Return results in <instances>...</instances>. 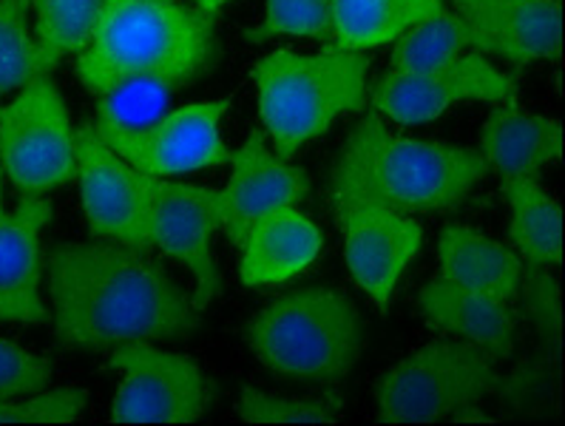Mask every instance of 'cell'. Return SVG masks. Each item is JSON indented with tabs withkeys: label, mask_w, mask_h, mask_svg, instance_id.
Returning <instances> with one entry per match:
<instances>
[{
	"label": "cell",
	"mask_w": 565,
	"mask_h": 426,
	"mask_svg": "<svg viewBox=\"0 0 565 426\" xmlns=\"http://www.w3.org/2000/svg\"><path fill=\"white\" fill-rule=\"evenodd\" d=\"M54 339L66 350H117L180 341L200 310L151 254L103 242H57L46 256Z\"/></svg>",
	"instance_id": "cell-1"
},
{
	"label": "cell",
	"mask_w": 565,
	"mask_h": 426,
	"mask_svg": "<svg viewBox=\"0 0 565 426\" xmlns=\"http://www.w3.org/2000/svg\"><path fill=\"white\" fill-rule=\"evenodd\" d=\"M489 173L480 151L420 142L393 134L366 106L347 134L330 173V200L341 207H386L395 213L455 211Z\"/></svg>",
	"instance_id": "cell-2"
},
{
	"label": "cell",
	"mask_w": 565,
	"mask_h": 426,
	"mask_svg": "<svg viewBox=\"0 0 565 426\" xmlns=\"http://www.w3.org/2000/svg\"><path fill=\"white\" fill-rule=\"evenodd\" d=\"M220 18L171 0H106L92 43L77 57V77L92 94L137 83L191 86L220 63Z\"/></svg>",
	"instance_id": "cell-3"
},
{
	"label": "cell",
	"mask_w": 565,
	"mask_h": 426,
	"mask_svg": "<svg viewBox=\"0 0 565 426\" xmlns=\"http://www.w3.org/2000/svg\"><path fill=\"white\" fill-rule=\"evenodd\" d=\"M259 117L273 151L294 160L310 140L330 131L341 114L364 111L370 100L364 52L321 49L319 54L273 52L253 66Z\"/></svg>",
	"instance_id": "cell-4"
},
{
	"label": "cell",
	"mask_w": 565,
	"mask_h": 426,
	"mask_svg": "<svg viewBox=\"0 0 565 426\" xmlns=\"http://www.w3.org/2000/svg\"><path fill=\"white\" fill-rule=\"evenodd\" d=\"M247 344L273 375L333 384L364 353L359 307L339 290L305 287L279 296L247 324Z\"/></svg>",
	"instance_id": "cell-5"
},
{
	"label": "cell",
	"mask_w": 565,
	"mask_h": 426,
	"mask_svg": "<svg viewBox=\"0 0 565 426\" xmlns=\"http://www.w3.org/2000/svg\"><path fill=\"white\" fill-rule=\"evenodd\" d=\"M505 375L478 347L466 341H435L384 373L375 384L381 424H429L475 409L500 395Z\"/></svg>",
	"instance_id": "cell-6"
},
{
	"label": "cell",
	"mask_w": 565,
	"mask_h": 426,
	"mask_svg": "<svg viewBox=\"0 0 565 426\" xmlns=\"http://www.w3.org/2000/svg\"><path fill=\"white\" fill-rule=\"evenodd\" d=\"M0 166L18 191L34 196L74 180L77 134L49 74L29 83L18 100L0 108Z\"/></svg>",
	"instance_id": "cell-7"
},
{
	"label": "cell",
	"mask_w": 565,
	"mask_h": 426,
	"mask_svg": "<svg viewBox=\"0 0 565 426\" xmlns=\"http://www.w3.org/2000/svg\"><path fill=\"white\" fill-rule=\"evenodd\" d=\"M227 111L231 97L191 103L148 126L120 123L111 114L100 111L94 128L128 166L151 177H177L231 162L233 151H227L220 137V123Z\"/></svg>",
	"instance_id": "cell-8"
},
{
	"label": "cell",
	"mask_w": 565,
	"mask_h": 426,
	"mask_svg": "<svg viewBox=\"0 0 565 426\" xmlns=\"http://www.w3.org/2000/svg\"><path fill=\"white\" fill-rule=\"evenodd\" d=\"M122 384L111 404L117 424H193L211 413L216 384L188 355L157 347L126 344L111 350Z\"/></svg>",
	"instance_id": "cell-9"
},
{
	"label": "cell",
	"mask_w": 565,
	"mask_h": 426,
	"mask_svg": "<svg viewBox=\"0 0 565 426\" xmlns=\"http://www.w3.org/2000/svg\"><path fill=\"white\" fill-rule=\"evenodd\" d=\"M225 193L220 188L166 182L148 173V236L153 251H162L185 265L196 279L193 307L205 310L222 294L220 267L211 254V236L222 227Z\"/></svg>",
	"instance_id": "cell-10"
},
{
	"label": "cell",
	"mask_w": 565,
	"mask_h": 426,
	"mask_svg": "<svg viewBox=\"0 0 565 426\" xmlns=\"http://www.w3.org/2000/svg\"><path fill=\"white\" fill-rule=\"evenodd\" d=\"M92 236L151 254L148 236V173L128 166L88 123L77 131V173Z\"/></svg>",
	"instance_id": "cell-11"
},
{
	"label": "cell",
	"mask_w": 565,
	"mask_h": 426,
	"mask_svg": "<svg viewBox=\"0 0 565 426\" xmlns=\"http://www.w3.org/2000/svg\"><path fill=\"white\" fill-rule=\"evenodd\" d=\"M518 97V77L500 72L480 54H460L433 72H386L366 106L404 126L438 120L446 108L463 100L503 103Z\"/></svg>",
	"instance_id": "cell-12"
},
{
	"label": "cell",
	"mask_w": 565,
	"mask_h": 426,
	"mask_svg": "<svg viewBox=\"0 0 565 426\" xmlns=\"http://www.w3.org/2000/svg\"><path fill=\"white\" fill-rule=\"evenodd\" d=\"M335 220L344 231L350 276L381 313H386L401 274L418 256L424 227L409 213L386 207H341Z\"/></svg>",
	"instance_id": "cell-13"
},
{
	"label": "cell",
	"mask_w": 565,
	"mask_h": 426,
	"mask_svg": "<svg viewBox=\"0 0 565 426\" xmlns=\"http://www.w3.org/2000/svg\"><path fill=\"white\" fill-rule=\"evenodd\" d=\"M231 182L225 193L222 231L231 245L242 251L253 227L270 213L290 207L310 193V173L290 166L279 153L267 148V134L262 128L250 131L245 146L231 153Z\"/></svg>",
	"instance_id": "cell-14"
},
{
	"label": "cell",
	"mask_w": 565,
	"mask_h": 426,
	"mask_svg": "<svg viewBox=\"0 0 565 426\" xmlns=\"http://www.w3.org/2000/svg\"><path fill=\"white\" fill-rule=\"evenodd\" d=\"M475 34V52L494 54L514 72L552 61L563 46V0H449Z\"/></svg>",
	"instance_id": "cell-15"
},
{
	"label": "cell",
	"mask_w": 565,
	"mask_h": 426,
	"mask_svg": "<svg viewBox=\"0 0 565 426\" xmlns=\"http://www.w3.org/2000/svg\"><path fill=\"white\" fill-rule=\"evenodd\" d=\"M52 222V202L23 193L0 220V321L46 324L41 299V231Z\"/></svg>",
	"instance_id": "cell-16"
},
{
	"label": "cell",
	"mask_w": 565,
	"mask_h": 426,
	"mask_svg": "<svg viewBox=\"0 0 565 426\" xmlns=\"http://www.w3.org/2000/svg\"><path fill=\"white\" fill-rule=\"evenodd\" d=\"M418 307L426 324L438 333L478 347L494 364L512 359L518 341V316L509 301L472 294L438 276L420 287Z\"/></svg>",
	"instance_id": "cell-17"
},
{
	"label": "cell",
	"mask_w": 565,
	"mask_h": 426,
	"mask_svg": "<svg viewBox=\"0 0 565 426\" xmlns=\"http://www.w3.org/2000/svg\"><path fill=\"white\" fill-rule=\"evenodd\" d=\"M480 157L500 180H537L543 168L563 157V126L525 111L518 97L494 103L480 128Z\"/></svg>",
	"instance_id": "cell-18"
},
{
	"label": "cell",
	"mask_w": 565,
	"mask_h": 426,
	"mask_svg": "<svg viewBox=\"0 0 565 426\" xmlns=\"http://www.w3.org/2000/svg\"><path fill=\"white\" fill-rule=\"evenodd\" d=\"M324 236L313 220L294 205L270 213L253 227L242 254V281L247 287L276 285L305 274L321 254Z\"/></svg>",
	"instance_id": "cell-19"
},
{
	"label": "cell",
	"mask_w": 565,
	"mask_h": 426,
	"mask_svg": "<svg viewBox=\"0 0 565 426\" xmlns=\"http://www.w3.org/2000/svg\"><path fill=\"white\" fill-rule=\"evenodd\" d=\"M438 262L440 279L452 281L463 290L500 301L518 299L523 259L512 247L478 234L469 225H446L440 231Z\"/></svg>",
	"instance_id": "cell-20"
},
{
	"label": "cell",
	"mask_w": 565,
	"mask_h": 426,
	"mask_svg": "<svg viewBox=\"0 0 565 426\" xmlns=\"http://www.w3.org/2000/svg\"><path fill=\"white\" fill-rule=\"evenodd\" d=\"M446 7V0H335L333 34L324 49L364 52L398 41L415 23L426 21Z\"/></svg>",
	"instance_id": "cell-21"
},
{
	"label": "cell",
	"mask_w": 565,
	"mask_h": 426,
	"mask_svg": "<svg viewBox=\"0 0 565 426\" xmlns=\"http://www.w3.org/2000/svg\"><path fill=\"white\" fill-rule=\"evenodd\" d=\"M500 193L512 207V242L525 267H554L563 262V211L537 180H503Z\"/></svg>",
	"instance_id": "cell-22"
},
{
	"label": "cell",
	"mask_w": 565,
	"mask_h": 426,
	"mask_svg": "<svg viewBox=\"0 0 565 426\" xmlns=\"http://www.w3.org/2000/svg\"><path fill=\"white\" fill-rule=\"evenodd\" d=\"M38 63L49 74L63 57L92 43L106 0H32Z\"/></svg>",
	"instance_id": "cell-23"
},
{
	"label": "cell",
	"mask_w": 565,
	"mask_h": 426,
	"mask_svg": "<svg viewBox=\"0 0 565 426\" xmlns=\"http://www.w3.org/2000/svg\"><path fill=\"white\" fill-rule=\"evenodd\" d=\"M475 49L469 23L455 9L444 7L438 14L406 29L390 54V72H433Z\"/></svg>",
	"instance_id": "cell-24"
},
{
	"label": "cell",
	"mask_w": 565,
	"mask_h": 426,
	"mask_svg": "<svg viewBox=\"0 0 565 426\" xmlns=\"http://www.w3.org/2000/svg\"><path fill=\"white\" fill-rule=\"evenodd\" d=\"M344 409V395L330 390L316 398H285L245 386L236 401V413L247 424H335Z\"/></svg>",
	"instance_id": "cell-25"
},
{
	"label": "cell",
	"mask_w": 565,
	"mask_h": 426,
	"mask_svg": "<svg viewBox=\"0 0 565 426\" xmlns=\"http://www.w3.org/2000/svg\"><path fill=\"white\" fill-rule=\"evenodd\" d=\"M43 77L38 43L29 26V3L0 0V97Z\"/></svg>",
	"instance_id": "cell-26"
},
{
	"label": "cell",
	"mask_w": 565,
	"mask_h": 426,
	"mask_svg": "<svg viewBox=\"0 0 565 426\" xmlns=\"http://www.w3.org/2000/svg\"><path fill=\"white\" fill-rule=\"evenodd\" d=\"M335 0H267L265 21L245 32L250 43L273 38H316L327 43L333 34Z\"/></svg>",
	"instance_id": "cell-27"
},
{
	"label": "cell",
	"mask_w": 565,
	"mask_h": 426,
	"mask_svg": "<svg viewBox=\"0 0 565 426\" xmlns=\"http://www.w3.org/2000/svg\"><path fill=\"white\" fill-rule=\"evenodd\" d=\"M86 409L83 390H49L41 395H21V398L0 401V424H66L81 418Z\"/></svg>",
	"instance_id": "cell-28"
},
{
	"label": "cell",
	"mask_w": 565,
	"mask_h": 426,
	"mask_svg": "<svg viewBox=\"0 0 565 426\" xmlns=\"http://www.w3.org/2000/svg\"><path fill=\"white\" fill-rule=\"evenodd\" d=\"M52 381V361L0 339V401L38 393Z\"/></svg>",
	"instance_id": "cell-29"
},
{
	"label": "cell",
	"mask_w": 565,
	"mask_h": 426,
	"mask_svg": "<svg viewBox=\"0 0 565 426\" xmlns=\"http://www.w3.org/2000/svg\"><path fill=\"white\" fill-rule=\"evenodd\" d=\"M171 3H173V0H171ZM191 3H196V7L205 9V12L216 14L222 7H227V3H233V0H191Z\"/></svg>",
	"instance_id": "cell-30"
},
{
	"label": "cell",
	"mask_w": 565,
	"mask_h": 426,
	"mask_svg": "<svg viewBox=\"0 0 565 426\" xmlns=\"http://www.w3.org/2000/svg\"><path fill=\"white\" fill-rule=\"evenodd\" d=\"M7 216V211H3V166H0V220Z\"/></svg>",
	"instance_id": "cell-31"
},
{
	"label": "cell",
	"mask_w": 565,
	"mask_h": 426,
	"mask_svg": "<svg viewBox=\"0 0 565 426\" xmlns=\"http://www.w3.org/2000/svg\"><path fill=\"white\" fill-rule=\"evenodd\" d=\"M23 3H29V7H32V0H23Z\"/></svg>",
	"instance_id": "cell-32"
}]
</instances>
